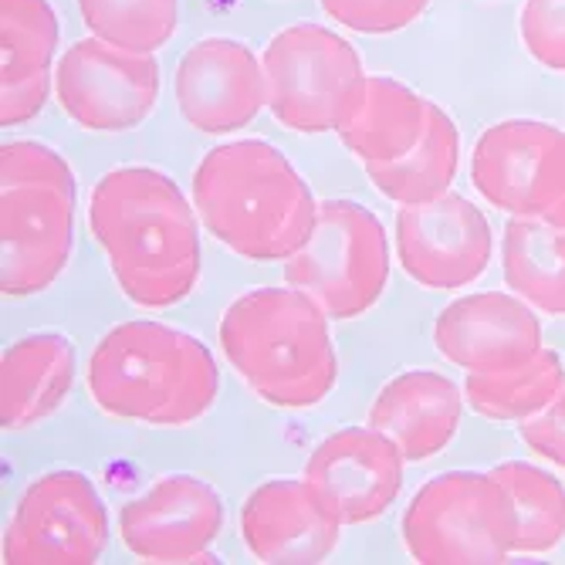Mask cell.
Here are the masks:
<instances>
[{"label": "cell", "instance_id": "obj_1", "mask_svg": "<svg viewBox=\"0 0 565 565\" xmlns=\"http://www.w3.org/2000/svg\"><path fill=\"white\" fill-rule=\"evenodd\" d=\"M88 227L132 305L170 308L196 288V214L167 173L149 167L106 173L88 200Z\"/></svg>", "mask_w": 565, "mask_h": 565}, {"label": "cell", "instance_id": "obj_2", "mask_svg": "<svg viewBox=\"0 0 565 565\" xmlns=\"http://www.w3.org/2000/svg\"><path fill=\"white\" fill-rule=\"evenodd\" d=\"M193 207L203 227L247 262H288L319 217L301 173L265 139L211 149L193 173Z\"/></svg>", "mask_w": 565, "mask_h": 565}, {"label": "cell", "instance_id": "obj_3", "mask_svg": "<svg viewBox=\"0 0 565 565\" xmlns=\"http://www.w3.org/2000/svg\"><path fill=\"white\" fill-rule=\"evenodd\" d=\"M217 390L211 349L163 322H122L98 339L88 359L95 406L129 424H193L214 406Z\"/></svg>", "mask_w": 565, "mask_h": 565}, {"label": "cell", "instance_id": "obj_4", "mask_svg": "<svg viewBox=\"0 0 565 565\" xmlns=\"http://www.w3.org/2000/svg\"><path fill=\"white\" fill-rule=\"evenodd\" d=\"M221 345L250 393L281 409L319 406L339 376L329 316L298 288H254L231 301Z\"/></svg>", "mask_w": 565, "mask_h": 565}, {"label": "cell", "instance_id": "obj_5", "mask_svg": "<svg viewBox=\"0 0 565 565\" xmlns=\"http://www.w3.org/2000/svg\"><path fill=\"white\" fill-rule=\"evenodd\" d=\"M75 177L62 152L18 139L0 149V288L8 298L38 295L58 281L72 254Z\"/></svg>", "mask_w": 565, "mask_h": 565}, {"label": "cell", "instance_id": "obj_6", "mask_svg": "<svg viewBox=\"0 0 565 565\" xmlns=\"http://www.w3.org/2000/svg\"><path fill=\"white\" fill-rule=\"evenodd\" d=\"M519 539L511 491L481 471L427 481L403 515V545L420 565H498Z\"/></svg>", "mask_w": 565, "mask_h": 565}, {"label": "cell", "instance_id": "obj_7", "mask_svg": "<svg viewBox=\"0 0 565 565\" xmlns=\"http://www.w3.org/2000/svg\"><path fill=\"white\" fill-rule=\"evenodd\" d=\"M268 109L291 132H329L352 116L366 88L359 51L322 24L278 31L265 55Z\"/></svg>", "mask_w": 565, "mask_h": 565}, {"label": "cell", "instance_id": "obj_8", "mask_svg": "<svg viewBox=\"0 0 565 565\" xmlns=\"http://www.w3.org/2000/svg\"><path fill=\"white\" fill-rule=\"evenodd\" d=\"M285 281L312 298L329 319H359L390 281L383 224L352 200L319 203L312 237L285 262Z\"/></svg>", "mask_w": 565, "mask_h": 565}, {"label": "cell", "instance_id": "obj_9", "mask_svg": "<svg viewBox=\"0 0 565 565\" xmlns=\"http://www.w3.org/2000/svg\"><path fill=\"white\" fill-rule=\"evenodd\" d=\"M471 183L491 207L565 227V129L508 119L481 132Z\"/></svg>", "mask_w": 565, "mask_h": 565}, {"label": "cell", "instance_id": "obj_10", "mask_svg": "<svg viewBox=\"0 0 565 565\" xmlns=\"http://www.w3.org/2000/svg\"><path fill=\"white\" fill-rule=\"evenodd\" d=\"M109 542V511L78 471H51L18 501L4 532L8 565H92Z\"/></svg>", "mask_w": 565, "mask_h": 565}, {"label": "cell", "instance_id": "obj_11", "mask_svg": "<svg viewBox=\"0 0 565 565\" xmlns=\"http://www.w3.org/2000/svg\"><path fill=\"white\" fill-rule=\"evenodd\" d=\"M55 92L62 109L92 132L139 126L160 98V65L142 51H126L102 38L75 41L58 68Z\"/></svg>", "mask_w": 565, "mask_h": 565}, {"label": "cell", "instance_id": "obj_12", "mask_svg": "<svg viewBox=\"0 0 565 565\" xmlns=\"http://www.w3.org/2000/svg\"><path fill=\"white\" fill-rule=\"evenodd\" d=\"M491 250L488 217L460 193L406 203L396 214L399 265L424 288L454 291L475 285L491 265Z\"/></svg>", "mask_w": 565, "mask_h": 565}, {"label": "cell", "instance_id": "obj_13", "mask_svg": "<svg viewBox=\"0 0 565 565\" xmlns=\"http://www.w3.org/2000/svg\"><path fill=\"white\" fill-rule=\"evenodd\" d=\"M224 532V501L200 478H160L142 498L119 511V539L142 562L211 558L207 548Z\"/></svg>", "mask_w": 565, "mask_h": 565}, {"label": "cell", "instance_id": "obj_14", "mask_svg": "<svg viewBox=\"0 0 565 565\" xmlns=\"http://www.w3.org/2000/svg\"><path fill=\"white\" fill-rule=\"evenodd\" d=\"M177 106L183 119L211 136L244 129L268 106L265 65L234 38H203L177 65Z\"/></svg>", "mask_w": 565, "mask_h": 565}, {"label": "cell", "instance_id": "obj_15", "mask_svg": "<svg viewBox=\"0 0 565 565\" xmlns=\"http://www.w3.org/2000/svg\"><path fill=\"white\" fill-rule=\"evenodd\" d=\"M403 465L406 457L383 430L345 427L312 450L305 481L335 508L342 525H363L396 501Z\"/></svg>", "mask_w": 565, "mask_h": 565}, {"label": "cell", "instance_id": "obj_16", "mask_svg": "<svg viewBox=\"0 0 565 565\" xmlns=\"http://www.w3.org/2000/svg\"><path fill=\"white\" fill-rule=\"evenodd\" d=\"M335 508L298 478H275L254 488L241 508V539L265 565H316L339 545Z\"/></svg>", "mask_w": 565, "mask_h": 565}, {"label": "cell", "instance_id": "obj_17", "mask_svg": "<svg viewBox=\"0 0 565 565\" xmlns=\"http://www.w3.org/2000/svg\"><path fill=\"white\" fill-rule=\"evenodd\" d=\"M434 342L444 359L468 373H498L522 366L542 349V322L519 295L481 291L447 305Z\"/></svg>", "mask_w": 565, "mask_h": 565}, {"label": "cell", "instance_id": "obj_18", "mask_svg": "<svg viewBox=\"0 0 565 565\" xmlns=\"http://www.w3.org/2000/svg\"><path fill=\"white\" fill-rule=\"evenodd\" d=\"M465 393L447 376L409 370L393 376L370 406V427L383 430L409 465L437 457L457 434Z\"/></svg>", "mask_w": 565, "mask_h": 565}, {"label": "cell", "instance_id": "obj_19", "mask_svg": "<svg viewBox=\"0 0 565 565\" xmlns=\"http://www.w3.org/2000/svg\"><path fill=\"white\" fill-rule=\"evenodd\" d=\"M0 126H24L47 102L58 51L55 8L47 0H0Z\"/></svg>", "mask_w": 565, "mask_h": 565}, {"label": "cell", "instance_id": "obj_20", "mask_svg": "<svg viewBox=\"0 0 565 565\" xmlns=\"http://www.w3.org/2000/svg\"><path fill=\"white\" fill-rule=\"evenodd\" d=\"M75 380V349L62 332L18 339L0 363V424L24 430L47 420L65 403Z\"/></svg>", "mask_w": 565, "mask_h": 565}, {"label": "cell", "instance_id": "obj_21", "mask_svg": "<svg viewBox=\"0 0 565 565\" xmlns=\"http://www.w3.org/2000/svg\"><path fill=\"white\" fill-rule=\"evenodd\" d=\"M434 102L406 88L403 82L370 75L363 98L352 109V116L339 126V139L352 157L363 160V167L403 160L414 149L430 122Z\"/></svg>", "mask_w": 565, "mask_h": 565}, {"label": "cell", "instance_id": "obj_22", "mask_svg": "<svg viewBox=\"0 0 565 565\" xmlns=\"http://www.w3.org/2000/svg\"><path fill=\"white\" fill-rule=\"evenodd\" d=\"M508 288L545 316H565V227L511 217L501 237Z\"/></svg>", "mask_w": 565, "mask_h": 565}, {"label": "cell", "instance_id": "obj_23", "mask_svg": "<svg viewBox=\"0 0 565 565\" xmlns=\"http://www.w3.org/2000/svg\"><path fill=\"white\" fill-rule=\"evenodd\" d=\"M457 163H460L457 126L434 102L424 139L409 149L403 160L366 167V177L386 200L406 207V203H427V200L444 196L457 177Z\"/></svg>", "mask_w": 565, "mask_h": 565}, {"label": "cell", "instance_id": "obj_24", "mask_svg": "<svg viewBox=\"0 0 565 565\" xmlns=\"http://www.w3.org/2000/svg\"><path fill=\"white\" fill-rule=\"evenodd\" d=\"M565 383V366L552 349H539L535 359L498 373H468L465 396L488 420L522 424L552 403Z\"/></svg>", "mask_w": 565, "mask_h": 565}, {"label": "cell", "instance_id": "obj_25", "mask_svg": "<svg viewBox=\"0 0 565 565\" xmlns=\"http://www.w3.org/2000/svg\"><path fill=\"white\" fill-rule=\"evenodd\" d=\"M515 498L519 539L515 552L542 555L565 539V488L542 468L525 460H504L491 471Z\"/></svg>", "mask_w": 565, "mask_h": 565}, {"label": "cell", "instance_id": "obj_26", "mask_svg": "<svg viewBox=\"0 0 565 565\" xmlns=\"http://www.w3.org/2000/svg\"><path fill=\"white\" fill-rule=\"evenodd\" d=\"M78 11L95 38L152 55L177 34L180 0H78Z\"/></svg>", "mask_w": 565, "mask_h": 565}, {"label": "cell", "instance_id": "obj_27", "mask_svg": "<svg viewBox=\"0 0 565 565\" xmlns=\"http://www.w3.org/2000/svg\"><path fill=\"white\" fill-rule=\"evenodd\" d=\"M430 0H322L326 14L359 34H393L414 24Z\"/></svg>", "mask_w": 565, "mask_h": 565}, {"label": "cell", "instance_id": "obj_28", "mask_svg": "<svg viewBox=\"0 0 565 565\" xmlns=\"http://www.w3.org/2000/svg\"><path fill=\"white\" fill-rule=\"evenodd\" d=\"M522 41L548 72H565V0H525Z\"/></svg>", "mask_w": 565, "mask_h": 565}, {"label": "cell", "instance_id": "obj_29", "mask_svg": "<svg viewBox=\"0 0 565 565\" xmlns=\"http://www.w3.org/2000/svg\"><path fill=\"white\" fill-rule=\"evenodd\" d=\"M522 440L552 465L565 471V383L545 409L522 420Z\"/></svg>", "mask_w": 565, "mask_h": 565}]
</instances>
